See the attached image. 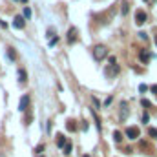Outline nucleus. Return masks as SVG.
I'll list each match as a JSON object with an SVG mask.
<instances>
[{
    "mask_svg": "<svg viewBox=\"0 0 157 157\" xmlns=\"http://www.w3.org/2000/svg\"><path fill=\"white\" fill-rule=\"evenodd\" d=\"M93 57L97 59V60H102L104 57H108V50L104 46H95V50H93Z\"/></svg>",
    "mask_w": 157,
    "mask_h": 157,
    "instance_id": "nucleus-1",
    "label": "nucleus"
},
{
    "mask_svg": "<svg viewBox=\"0 0 157 157\" xmlns=\"http://www.w3.org/2000/svg\"><path fill=\"white\" fill-rule=\"evenodd\" d=\"M139 128L137 126H130L128 130H126V135H128V139H132V141H135V139H139Z\"/></svg>",
    "mask_w": 157,
    "mask_h": 157,
    "instance_id": "nucleus-2",
    "label": "nucleus"
},
{
    "mask_svg": "<svg viewBox=\"0 0 157 157\" xmlns=\"http://www.w3.org/2000/svg\"><path fill=\"white\" fill-rule=\"evenodd\" d=\"M144 22H146V13L142 11V9H137V11H135V24L142 26Z\"/></svg>",
    "mask_w": 157,
    "mask_h": 157,
    "instance_id": "nucleus-3",
    "label": "nucleus"
},
{
    "mask_svg": "<svg viewBox=\"0 0 157 157\" xmlns=\"http://www.w3.org/2000/svg\"><path fill=\"white\" fill-rule=\"evenodd\" d=\"M128 117V102L122 100L121 102V110H119V121H126Z\"/></svg>",
    "mask_w": 157,
    "mask_h": 157,
    "instance_id": "nucleus-4",
    "label": "nucleus"
},
{
    "mask_svg": "<svg viewBox=\"0 0 157 157\" xmlns=\"http://www.w3.org/2000/svg\"><path fill=\"white\" fill-rule=\"evenodd\" d=\"M117 73H119V66H117V64H113V66L110 64V66H108L106 70H104V75H106L108 79H112L113 75H117Z\"/></svg>",
    "mask_w": 157,
    "mask_h": 157,
    "instance_id": "nucleus-5",
    "label": "nucleus"
},
{
    "mask_svg": "<svg viewBox=\"0 0 157 157\" xmlns=\"http://www.w3.org/2000/svg\"><path fill=\"white\" fill-rule=\"evenodd\" d=\"M28 106H29V95H22V99H20V102H18V110L26 112Z\"/></svg>",
    "mask_w": 157,
    "mask_h": 157,
    "instance_id": "nucleus-6",
    "label": "nucleus"
},
{
    "mask_svg": "<svg viewBox=\"0 0 157 157\" xmlns=\"http://www.w3.org/2000/svg\"><path fill=\"white\" fill-rule=\"evenodd\" d=\"M13 26H15L17 29H22L24 26H26V20H24V17L17 15V17H15V20H13Z\"/></svg>",
    "mask_w": 157,
    "mask_h": 157,
    "instance_id": "nucleus-7",
    "label": "nucleus"
},
{
    "mask_svg": "<svg viewBox=\"0 0 157 157\" xmlns=\"http://www.w3.org/2000/svg\"><path fill=\"white\" fill-rule=\"evenodd\" d=\"M75 40H77V29L75 28H70V31H68V42H75Z\"/></svg>",
    "mask_w": 157,
    "mask_h": 157,
    "instance_id": "nucleus-8",
    "label": "nucleus"
},
{
    "mask_svg": "<svg viewBox=\"0 0 157 157\" xmlns=\"http://www.w3.org/2000/svg\"><path fill=\"white\" fill-rule=\"evenodd\" d=\"M139 59H141V60H142V62H144V64H146V62H148V60H150V59H152V55H150V53H148V51H141V53H139Z\"/></svg>",
    "mask_w": 157,
    "mask_h": 157,
    "instance_id": "nucleus-9",
    "label": "nucleus"
},
{
    "mask_svg": "<svg viewBox=\"0 0 157 157\" xmlns=\"http://www.w3.org/2000/svg\"><path fill=\"white\" fill-rule=\"evenodd\" d=\"M57 146H59V148H64V146H66V139H64L62 133L57 135Z\"/></svg>",
    "mask_w": 157,
    "mask_h": 157,
    "instance_id": "nucleus-10",
    "label": "nucleus"
},
{
    "mask_svg": "<svg viewBox=\"0 0 157 157\" xmlns=\"http://www.w3.org/2000/svg\"><path fill=\"white\" fill-rule=\"evenodd\" d=\"M18 80H20V84H24L26 80H28V75H26V70H18Z\"/></svg>",
    "mask_w": 157,
    "mask_h": 157,
    "instance_id": "nucleus-11",
    "label": "nucleus"
},
{
    "mask_svg": "<svg viewBox=\"0 0 157 157\" xmlns=\"http://www.w3.org/2000/svg\"><path fill=\"white\" fill-rule=\"evenodd\" d=\"M113 141L115 142H121L122 141V133L121 132H113Z\"/></svg>",
    "mask_w": 157,
    "mask_h": 157,
    "instance_id": "nucleus-12",
    "label": "nucleus"
},
{
    "mask_svg": "<svg viewBox=\"0 0 157 157\" xmlns=\"http://www.w3.org/2000/svg\"><path fill=\"white\" fill-rule=\"evenodd\" d=\"M66 128H68V130H71V132H75V130H77V126H75V122H73V121H68Z\"/></svg>",
    "mask_w": 157,
    "mask_h": 157,
    "instance_id": "nucleus-13",
    "label": "nucleus"
},
{
    "mask_svg": "<svg viewBox=\"0 0 157 157\" xmlns=\"http://www.w3.org/2000/svg\"><path fill=\"white\" fill-rule=\"evenodd\" d=\"M91 115H93V119H95V122H97V128L100 130V119L97 117V113H95V110H91Z\"/></svg>",
    "mask_w": 157,
    "mask_h": 157,
    "instance_id": "nucleus-14",
    "label": "nucleus"
},
{
    "mask_svg": "<svg viewBox=\"0 0 157 157\" xmlns=\"http://www.w3.org/2000/svg\"><path fill=\"white\" fill-rule=\"evenodd\" d=\"M148 133H150V137L157 139V128H150V130H148Z\"/></svg>",
    "mask_w": 157,
    "mask_h": 157,
    "instance_id": "nucleus-15",
    "label": "nucleus"
},
{
    "mask_svg": "<svg viewBox=\"0 0 157 157\" xmlns=\"http://www.w3.org/2000/svg\"><path fill=\"white\" fill-rule=\"evenodd\" d=\"M8 55H9V59H11V60H15V57H17V55H15V51H13V47H9V50H8Z\"/></svg>",
    "mask_w": 157,
    "mask_h": 157,
    "instance_id": "nucleus-16",
    "label": "nucleus"
},
{
    "mask_svg": "<svg viewBox=\"0 0 157 157\" xmlns=\"http://www.w3.org/2000/svg\"><path fill=\"white\" fill-rule=\"evenodd\" d=\"M122 15H128V2H122Z\"/></svg>",
    "mask_w": 157,
    "mask_h": 157,
    "instance_id": "nucleus-17",
    "label": "nucleus"
},
{
    "mask_svg": "<svg viewBox=\"0 0 157 157\" xmlns=\"http://www.w3.org/2000/svg\"><path fill=\"white\" fill-rule=\"evenodd\" d=\"M108 62H110V64L113 66V64H117V59H115L113 55H110V57H108Z\"/></svg>",
    "mask_w": 157,
    "mask_h": 157,
    "instance_id": "nucleus-18",
    "label": "nucleus"
},
{
    "mask_svg": "<svg viewBox=\"0 0 157 157\" xmlns=\"http://www.w3.org/2000/svg\"><path fill=\"white\" fill-rule=\"evenodd\" d=\"M24 17H26V18L31 17V9H29V8H24Z\"/></svg>",
    "mask_w": 157,
    "mask_h": 157,
    "instance_id": "nucleus-19",
    "label": "nucleus"
},
{
    "mask_svg": "<svg viewBox=\"0 0 157 157\" xmlns=\"http://www.w3.org/2000/svg\"><path fill=\"white\" fill-rule=\"evenodd\" d=\"M40 152H44V144H38V146L35 148V154H40Z\"/></svg>",
    "mask_w": 157,
    "mask_h": 157,
    "instance_id": "nucleus-20",
    "label": "nucleus"
},
{
    "mask_svg": "<svg viewBox=\"0 0 157 157\" xmlns=\"http://www.w3.org/2000/svg\"><path fill=\"white\" fill-rule=\"evenodd\" d=\"M57 42H59V37H53V38L50 40V46H55Z\"/></svg>",
    "mask_w": 157,
    "mask_h": 157,
    "instance_id": "nucleus-21",
    "label": "nucleus"
},
{
    "mask_svg": "<svg viewBox=\"0 0 157 157\" xmlns=\"http://www.w3.org/2000/svg\"><path fill=\"white\" fill-rule=\"evenodd\" d=\"M64 154H71V144H66L64 146Z\"/></svg>",
    "mask_w": 157,
    "mask_h": 157,
    "instance_id": "nucleus-22",
    "label": "nucleus"
},
{
    "mask_svg": "<svg viewBox=\"0 0 157 157\" xmlns=\"http://www.w3.org/2000/svg\"><path fill=\"white\" fill-rule=\"evenodd\" d=\"M139 90L144 93V91H148V86H146V84H141V86H139Z\"/></svg>",
    "mask_w": 157,
    "mask_h": 157,
    "instance_id": "nucleus-23",
    "label": "nucleus"
},
{
    "mask_svg": "<svg viewBox=\"0 0 157 157\" xmlns=\"http://www.w3.org/2000/svg\"><path fill=\"white\" fill-rule=\"evenodd\" d=\"M141 104H142V106H146V108H148V106H150V100H146V99H142V100H141Z\"/></svg>",
    "mask_w": 157,
    "mask_h": 157,
    "instance_id": "nucleus-24",
    "label": "nucleus"
},
{
    "mask_svg": "<svg viewBox=\"0 0 157 157\" xmlns=\"http://www.w3.org/2000/svg\"><path fill=\"white\" fill-rule=\"evenodd\" d=\"M148 121H150V115L144 113V115H142V122H148Z\"/></svg>",
    "mask_w": 157,
    "mask_h": 157,
    "instance_id": "nucleus-25",
    "label": "nucleus"
},
{
    "mask_svg": "<svg viewBox=\"0 0 157 157\" xmlns=\"http://www.w3.org/2000/svg\"><path fill=\"white\" fill-rule=\"evenodd\" d=\"M93 104L97 106V108H100V102H99V99H95V97H93Z\"/></svg>",
    "mask_w": 157,
    "mask_h": 157,
    "instance_id": "nucleus-26",
    "label": "nucleus"
},
{
    "mask_svg": "<svg viewBox=\"0 0 157 157\" xmlns=\"http://www.w3.org/2000/svg\"><path fill=\"white\" fill-rule=\"evenodd\" d=\"M150 90H152V91H154V93L157 95V86H152V88H150Z\"/></svg>",
    "mask_w": 157,
    "mask_h": 157,
    "instance_id": "nucleus-27",
    "label": "nucleus"
},
{
    "mask_svg": "<svg viewBox=\"0 0 157 157\" xmlns=\"http://www.w3.org/2000/svg\"><path fill=\"white\" fill-rule=\"evenodd\" d=\"M0 26H2V28H8V24H6L4 20H0Z\"/></svg>",
    "mask_w": 157,
    "mask_h": 157,
    "instance_id": "nucleus-28",
    "label": "nucleus"
},
{
    "mask_svg": "<svg viewBox=\"0 0 157 157\" xmlns=\"http://www.w3.org/2000/svg\"><path fill=\"white\" fill-rule=\"evenodd\" d=\"M82 157H90V155H82Z\"/></svg>",
    "mask_w": 157,
    "mask_h": 157,
    "instance_id": "nucleus-29",
    "label": "nucleus"
},
{
    "mask_svg": "<svg viewBox=\"0 0 157 157\" xmlns=\"http://www.w3.org/2000/svg\"><path fill=\"white\" fill-rule=\"evenodd\" d=\"M22 2H28V0H22Z\"/></svg>",
    "mask_w": 157,
    "mask_h": 157,
    "instance_id": "nucleus-30",
    "label": "nucleus"
},
{
    "mask_svg": "<svg viewBox=\"0 0 157 157\" xmlns=\"http://www.w3.org/2000/svg\"><path fill=\"white\" fill-rule=\"evenodd\" d=\"M144 2H148V0H144Z\"/></svg>",
    "mask_w": 157,
    "mask_h": 157,
    "instance_id": "nucleus-31",
    "label": "nucleus"
},
{
    "mask_svg": "<svg viewBox=\"0 0 157 157\" xmlns=\"http://www.w3.org/2000/svg\"><path fill=\"white\" fill-rule=\"evenodd\" d=\"M155 44H157V40H155Z\"/></svg>",
    "mask_w": 157,
    "mask_h": 157,
    "instance_id": "nucleus-32",
    "label": "nucleus"
}]
</instances>
